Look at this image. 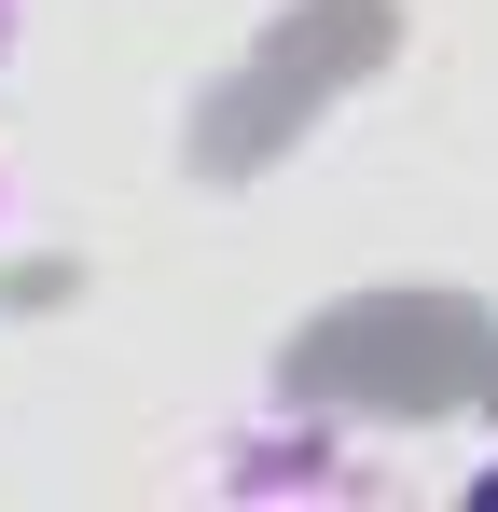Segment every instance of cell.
<instances>
[{
  "label": "cell",
  "mask_w": 498,
  "mask_h": 512,
  "mask_svg": "<svg viewBox=\"0 0 498 512\" xmlns=\"http://www.w3.org/2000/svg\"><path fill=\"white\" fill-rule=\"evenodd\" d=\"M14 28H28V0H0V70H14Z\"/></svg>",
  "instance_id": "cell-2"
},
{
  "label": "cell",
  "mask_w": 498,
  "mask_h": 512,
  "mask_svg": "<svg viewBox=\"0 0 498 512\" xmlns=\"http://www.w3.org/2000/svg\"><path fill=\"white\" fill-rule=\"evenodd\" d=\"M194 485H208V499H305V485L346 499V485H374V471H360L346 443H319V429H236V443L194 457Z\"/></svg>",
  "instance_id": "cell-1"
}]
</instances>
